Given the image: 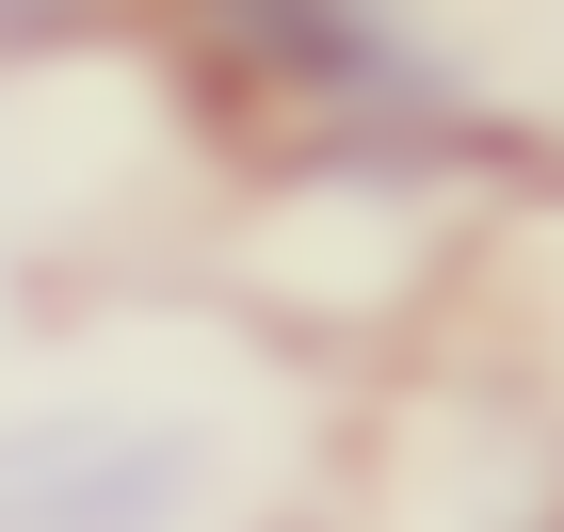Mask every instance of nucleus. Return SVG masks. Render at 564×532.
I'll return each mask as SVG.
<instances>
[{
    "label": "nucleus",
    "mask_w": 564,
    "mask_h": 532,
    "mask_svg": "<svg viewBox=\"0 0 564 532\" xmlns=\"http://www.w3.org/2000/svg\"><path fill=\"white\" fill-rule=\"evenodd\" d=\"M194 485V436L145 420H17L0 436V532H162Z\"/></svg>",
    "instance_id": "f257e3e1"
},
{
    "label": "nucleus",
    "mask_w": 564,
    "mask_h": 532,
    "mask_svg": "<svg viewBox=\"0 0 564 532\" xmlns=\"http://www.w3.org/2000/svg\"><path fill=\"white\" fill-rule=\"evenodd\" d=\"M226 48L291 97H339V113H435V65L388 0H210Z\"/></svg>",
    "instance_id": "f03ea898"
}]
</instances>
